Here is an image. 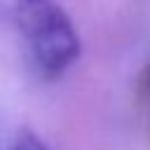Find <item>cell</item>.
<instances>
[{
    "label": "cell",
    "instance_id": "1",
    "mask_svg": "<svg viewBox=\"0 0 150 150\" xmlns=\"http://www.w3.org/2000/svg\"><path fill=\"white\" fill-rule=\"evenodd\" d=\"M12 16L42 80H59L80 61V33L56 0H12Z\"/></svg>",
    "mask_w": 150,
    "mask_h": 150
},
{
    "label": "cell",
    "instance_id": "2",
    "mask_svg": "<svg viewBox=\"0 0 150 150\" xmlns=\"http://www.w3.org/2000/svg\"><path fill=\"white\" fill-rule=\"evenodd\" d=\"M134 101H136V105H148L150 103V59L141 68V73L134 82Z\"/></svg>",
    "mask_w": 150,
    "mask_h": 150
},
{
    "label": "cell",
    "instance_id": "3",
    "mask_svg": "<svg viewBox=\"0 0 150 150\" xmlns=\"http://www.w3.org/2000/svg\"><path fill=\"white\" fill-rule=\"evenodd\" d=\"M9 150H49V148H47V143L38 134H33L30 129H21L16 134V138H14Z\"/></svg>",
    "mask_w": 150,
    "mask_h": 150
}]
</instances>
